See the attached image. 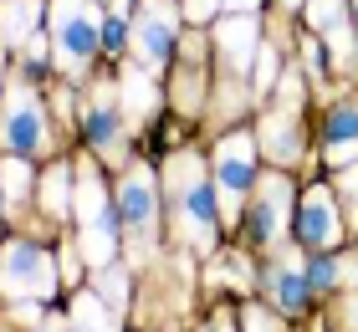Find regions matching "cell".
Wrapping results in <instances>:
<instances>
[{"mask_svg": "<svg viewBox=\"0 0 358 332\" xmlns=\"http://www.w3.org/2000/svg\"><path fill=\"white\" fill-rule=\"evenodd\" d=\"M282 6H302V0H282Z\"/></svg>", "mask_w": 358, "mask_h": 332, "instance_id": "obj_32", "label": "cell"}, {"mask_svg": "<svg viewBox=\"0 0 358 332\" xmlns=\"http://www.w3.org/2000/svg\"><path fill=\"white\" fill-rule=\"evenodd\" d=\"M97 296H103L108 307L128 302V271H123V266H97Z\"/></svg>", "mask_w": 358, "mask_h": 332, "instance_id": "obj_23", "label": "cell"}, {"mask_svg": "<svg viewBox=\"0 0 358 332\" xmlns=\"http://www.w3.org/2000/svg\"><path fill=\"white\" fill-rule=\"evenodd\" d=\"M343 271L353 276L358 266L353 261H338V251H317V261L307 266V281H313V291H333L338 281H343Z\"/></svg>", "mask_w": 358, "mask_h": 332, "instance_id": "obj_19", "label": "cell"}, {"mask_svg": "<svg viewBox=\"0 0 358 332\" xmlns=\"http://www.w3.org/2000/svg\"><path fill=\"white\" fill-rule=\"evenodd\" d=\"M205 332H225V322H210V327H205Z\"/></svg>", "mask_w": 358, "mask_h": 332, "instance_id": "obj_31", "label": "cell"}, {"mask_svg": "<svg viewBox=\"0 0 358 332\" xmlns=\"http://www.w3.org/2000/svg\"><path fill=\"white\" fill-rule=\"evenodd\" d=\"M36 21H41V0H6V6H0V46H6V52L26 46Z\"/></svg>", "mask_w": 358, "mask_h": 332, "instance_id": "obj_16", "label": "cell"}, {"mask_svg": "<svg viewBox=\"0 0 358 332\" xmlns=\"http://www.w3.org/2000/svg\"><path fill=\"white\" fill-rule=\"evenodd\" d=\"M338 189L348 194V210H353V225H358V164H348L343 179H338Z\"/></svg>", "mask_w": 358, "mask_h": 332, "instance_id": "obj_25", "label": "cell"}, {"mask_svg": "<svg viewBox=\"0 0 358 332\" xmlns=\"http://www.w3.org/2000/svg\"><path fill=\"white\" fill-rule=\"evenodd\" d=\"M246 332H282V327H276V317H271V312L251 307V312H246Z\"/></svg>", "mask_w": 358, "mask_h": 332, "instance_id": "obj_28", "label": "cell"}, {"mask_svg": "<svg viewBox=\"0 0 358 332\" xmlns=\"http://www.w3.org/2000/svg\"><path fill=\"white\" fill-rule=\"evenodd\" d=\"M307 21H313V31L333 36L348 26V0H307Z\"/></svg>", "mask_w": 358, "mask_h": 332, "instance_id": "obj_20", "label": "cell"}, {"mask_svg": "<svg viewBox=\"0 0 358 332\" xmlns=\"http://www.w3.org/2000/svg\"><path fill=\"white\" fill-rule=\"evenodd\" d=\"M358 159V108L338 103L328 113V164H353Z\"/></svg>", "mask_w": 358, "mask_h": 332, "instance_id": "obj_15", "label": "cell"}, {"mask_svg": "<svg viewBox=\"0 0 358 332\" xmlns=\"http://www.w3.org/2000/svg\"><path fill=\"white\" fill-rule=\"evenodd\" d=\"M57 291V261L52 251L31 240H10L0 251V296L10 302H26V296H52Z\"/></svg>", "mask_w": 358, "mask_h": 332, "instance_id": "obj_5", "label": "cell"}, {"mask_svg": "<svg viewBox=\"0 0 358 332\" xmlns=\"http://www.w3.org/2000/svg\"><path fill=\"white\" fill-rule=\"evenodd\" d=\"M97 46H103V10H97V0H52V57L62 72L83 77Z\"/></svg>", "mask_w": 358, "mask_h": 332, "instance_id": "obj_3", "label": "cell"}, {"mask_svg": "<svg viewBox=\"0 0 358 332\" xmlns=\"http://www.w3.org/2000/svg\"><path fill=\"white\" fill-rule=\"evenodd\" d=\"M15 317H21V322H41V307H36V296H26V302H15Z\"/></svg>", "mask_w": 358, "mask_h": 332, "instance_id": "obj_29", "label": "cell"}, {"mask_svg": "<svg viewBox=\"0 0 358 332\" xmlns=\"http://www.w3.org/2000/svg\"><path fill=\"white\" fill-rule=\"evenodd\" d=\"M287 215H292V189H287V179H282V174L262 179V189H256V205H251V215H246L251 240L282 245V236H287Z\"/></svg>", "mask_w": 358, "mask_h": 332, "instance_id": "obj_11", "label": "cell"}, {"mask_svg": "<svg viewBox=\"0 0 358 332\" xmlns=\"http://www.w3.org/2000/svg\"><path fill=\"white\" fill-rule=\"evenodd\" d=\"M83 128H87V143L103 159H123L128 118H123V103H118V92H113V87H92L87 108H83Z\"/></svg>", "mask_w": 358, "mask_h": 332, "instance_id": "obj_9", "label": "cell"}, {"mask_svg": "<svg viewBox=\"0 0 358 332\" xmlns=\"http://www.w3.org/2000/svg\"><path fill=\"white\" fill-rule=\"evenodd\" d=\"M297 240L307 245V251H338V240H343V220H338V199H333L328 185H317V189L302 194Z\"/></svg>", "mask_w": 358, "mask_h": 332, "instance_id": "obj_8", "label": "cell"}, {"mask_svg": "<svg viewBox=\"0 0 358 332\" xmlns=\"http://www.w3.org/2000/svg\"><path fill=\"white\" fill-rule=\"evenodd\" d=\"M220 6H225V0H185V15H189V21H210Z\"/></svg>", "mask_w": 358, "mask_h": 332, "instance_id": "obj_27", "label": "cell"}, {"mask_svg": "<svg viewBox=\"0 0 358 332\" xmlns=\"http://www.w3.org/2000/svg\"><path fill=\"white\" fill-rule=\"evenodd\" d=\"M164 189H169V215H174L179 236H185L194 251H215L220 215H215V189H210L205 159L174 154L169 169H164Z\"/></svg>", "mask_w": 358, "mask_h": 332, "instance_id": "obj_1", "label": "cell"}, {"mask_svg": "<svg viewBox=\"0 0 358 332\" xmlns=\"http://www.w3.org/2000/svg\"><path fill=\"white\" fill-rule=\"evenodd\" d=\"M210 174H215L220 210L236 220V215H241V199H246L251 185H256V143H251V133H231V138H220Z\"/></svg>", "mask_w": 358, "mask_h": 332, "instance_id": "obj_7", "label": "cell"}, {"mask_svg": "<svg viewBox=\"0 0 358 332\" xmlns=\"http://www.w3.org/2000/svg\"><path fill=\"white\" fill-rule=\"evenodd\" d=\"M262 143H266V154L276 164H292L302 154V128H297V108H282V113H271L266 128H262Z\"/></svg>", "mask_w": 358, "mask_h": 332, "instance_id": "obj_14", "label": "cell"}, {"mask_svg": "<svg viewBox=\"0 0 358 332\" xmlns=\"http://www.w3.org/2000/svg\"><path fill=\"white\" fill-rule=\"evenodd\" d=\"M353 15H358V0H353Z\"/></svg>", "mask_w": 358, "mask_h": 332, "instance_id": "obj_33", "label": "cell"}, {"mask_svg": "<svg viewBox=\"0 0 358 332\" xmlns=\"http://www.w3.org/2000/svg\"><path fill=\"white\" fill-rule=\"evenodd\" d=\"M118 103H123L128 128H134L143 113H154V108H159V82H154L149 72H138V66H128V72L118 77Z\"/></svg>", "mask_w": 358, "mask_h": 332, "instance_id": "obj_13", "label": "cell"}, {"mask_svg": "<svg viewBox=\"0 0 358 332\" xmlns=\"http://www.w3.org/2000/svg\"><path fill=\"white\" fill-rule=\"evenodd\" d=\"M41 205H46V215H67L72 210V189H67V169H62V164H52L46 179H41Z\"/></svg>", "mask_w": 358, "mask_h": 332, "instance_id": "obj_21", "label": "cell"}, {"mask_svg": "<svg viewBox=\"0 0 358 332\" xmlns=\"http://www.w3.org/2000/svg\"><path fill=\"white\" fill-rule=\"evenodd\" d=\"M271 82H276V57L262 52V57H256V92H266Z\"/></svg>", "mask_w": 358, "mask_h": 332, "instance_id": "obj_26", "label": "cell"}, {"mask_svg": "<svg viewBox=\"0 0 358 332\" xmlns=\"http://www.w3.org/2000/svg\"><path fill=\"white\" fill-rule=\"evenodd\" d=\"M271 296H276V307H282V312H302L307 296H313V281H307L302 266L276 261V266H271Z\"/></svg>", "mask_w": 358, "mask_h": 332, "instance_id": "obj_17", "label": "cell"}, {"mask_svg": "<svg viewBox=\"0 0 358 332\" xmlns=\"http://www.w3.org/2000/svg\"><path fill=\"white\" fill-rule=\"evenodd\" d=\"M67 332H118L113 327V317L103 312V296H92V291H83L72 302V327Z\"/></svg>", "mask_w": 358, "mask_h": 332, "instance_id": "obj_18", "label": "cell"}, {"mask_svg": "<svg viewBox=\"0 0 358 332\" xmlns=\"http://www.w3.org/2000/svg\"><path fill=\"white\" fill-rule=\"evenodd\" d=\"M134 52L149 72L169 66V52H174V6L169 0H149L134 15Z\"/></svg>", "mask_w": 358, "mask_h": 332, "instance_id": "obj_10", "label": "cell"}, {"mask_svg": "<svg viewBox=\"0 0 358 332\" xmlns=\"http://www.w3.org/2000/svg\"><path fill=\"white\" fill-rule=\"evenodd\" d=\"M225 6H231V10H246V15H251L256 6H262V0H225Z\"/></svg>", "mask_w": 358, "mask_h": 332, "instance_id": "obj_30", "label": "cell"}, {"mask_svg": "<svg viewBox=\"0 0 358 332\" xmlns=\"http://www.w3.org/2000/svg\"><path fill=\"white\" fill-rule=\"evenodd\" d=\"M220 57L231 72H251V57H256V15H231L220 21Z\"/></svg>", "mask_w": 358, "mask_h": 332, "instance_id": "obj_12", "label": "cell"}, {"mask_svg": "<svg viewBox=\"0 0 358 332\" xmlns=\"http://www.w3.org/2000/svg\"><path fill=\"white\" fill-rule=\"evenodd\" d=\"M77 251L87 256V266H113L118 256V236H123V220H118V205H108V185L97 169H77Z\"/></svg>", "mask_w": 358, "mask_h": 332, "instance_id": "obj_2", "label": "cell"}, {"mask_svg": "<svg viewBox=\"0 0 358 332\" xmlns=\"http://www.w3.org/2000/svg\"><path fill=\"white\" fill-rule=\"evenodd\" d=\"M26 189H31V169H26V159L21 154H10V159H0V194L10 199H26Z\"/></svg>", "mask_w": 358, "mask_h": 332, "instance_id": "obj_22", "label": "cell"}, {"mask_svg": "<svg viewBox=\"0 0 358 332\" xmlns=\"http://www.w3.org/2000/svg\"><path fill=\"white\" fill-rule=\"evenodd\" d=\"M128 41H134V31H128V15H118V10L103 15V52L118 57V52H128Z\"/></svg>", "mask_w": 358, "mask_h": 332, "instance_id": "obj_24", "label": "cell"}, {"mask_svg": "<svg viewBox=\"0 0 358 332\" xmlns=\"http://www.w3.org/2000/svg\"><path fill=\"white\" fill-rule=\"evenodd\" d=\"M0 148L6 154H41L46 148V108L21 82L0 97Z\"/></svg>", "mask_w": 358, "mask_h": 332, "instance_id": "obj_6", "label": "cell"}, {"mask_svg": "<svg viewBox=\"0 0 358 332\" xmlns=\"http://www.w3.org/2000/svg\"><path fill=\"white\" fill-rule=\"evenodd\" d=\"M118 220H123V236H128L134 261H143V256L154 251V230H159V194H154V174L143 169L138 159L123 164V179H118Z\"/></svg>", "mask_w": 358, "mask_h": 332, "instance_id": "obj_4", "label": "cell"}]
</instances>
